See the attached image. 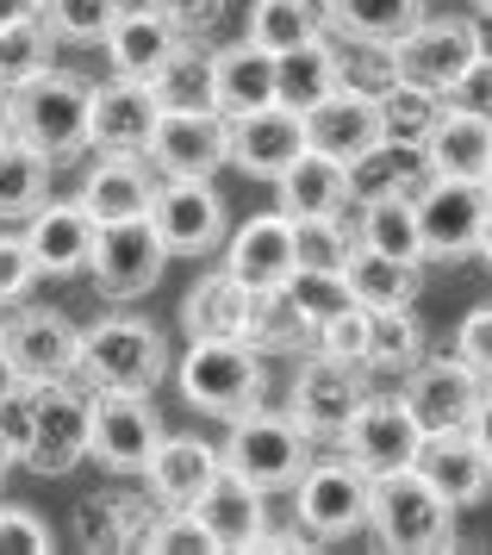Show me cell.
Listing matches in <instances>:
<instances>
[{"mask_svg":"<svg viewBox=\"0 0 492 555\" xmlns=\"http://www.w3.org/2000/svg\"><path fill=\"white\" fill-rule=\"evenodd\" d=\"M13 138V113H7V94H0V144Z\"/></svg>","mask_w":492,"mask_h":555,"instance_id":"obj_60","label":"cell"},{"mask_svg":"<svg viewBox=\"0 0 492 555\" xmlns=\"http://www.w3.org/2000/svg\"><path fill=\"white\" fill-rule=\"evenodd\" d=\"M368 530L387 550H449L455 543V505L412 462V468H393V475H374Z\"/></svg>","mask_w":492,"mask_h":555,"instance_id":"obj_4","label":"cell"},{"mask_svg":"<svg viewBox=\"0 0 492 555\" xmlns=\"http://www.w3.org/2000/svg\"><path fill=\"white\" fill-rule=\"evenodd\" d=\"M224 468L231 475H244L249 487H262V493H281V487H294L306 475V462H312V437L287 418V412H244V418H231V437L219 443Z\"/></svg>","mask_w":492,"mask_h":555,"instance_id":"obj_5","label":"cell"},{"mask_svg":"<svg viewBox=\"0 0 492 555\" xmlns=\"http://www.w3.org/2000/svg\"><path fill=\"white\" fill-rule=\"evenodd\" d=\"M487 393V375H474L462 356H424L418 369L405 375V405H412V418L430 430H462L474 418V405Z\"/></svg>","mask_w":492,"mask_h":555,"instance_id":"obj_19","label":"cell"},{"mask_svg":"<svg viewBox=\"0 0 492 555\" xmlns=\"http://www.w3.org/2000/svg\"><path fill=\"white\" fill-rule=\"evenodd\" d=\"M344 275H349V294L368 306V312H399V306L418 300V262H405V256H387V250L355 244Z\"/></svg>","mask_w":492,"mask_h":555,"instance_id":"obj_35","label":"cell"},{"mask_svg":"<svg viewBox=\"0 0 492 555\" xmlns=\"http://www.w3.org/2000/svg\"><path fill=\"white\" fill-rule=\"evenodd\" d=\"M7 468H13V450H7V437H0V487H7Z\"/></svg>","mask_w":492,"mask_h":555,"instance_id":"obj_61","label":"cell"},{"mask_svg":"<svg viewBox=\"0 0 492 555\" xmlns=\"http://www.w3.org/2000/svg\"><path fill=\"white\" fill-rule=\"evenodd\" d=\"M418 201V231H424V262H455L474 250V237L492 212V181L474 176H424Z\"/></svg>","mask_w":492,"mask_h":555,"instance_id":"obj_9","label":"cell"},{"mask_svg":"<svg viewBox=\"0 0 492 555\" xmlns=\"http://www.w3.org/2000/svg\"><path fill=\"white\" fill-rule=\"evenodd\" d=\"M368 331H374V312L362 300L349 306V312H337V319H324L312 337H319V350H331V356H344V362H362L368 356Z\"/></svg>","mask_w":492,"mask_h":555,"instance_id":"obj_49","label":"cell"},{"mask_svg":"<svg viewBox=\"0 0 492 555\" xmlns=\"http://www.w3.org/2000/svg\"><path fill=\"white\" fill-rule=\"evenodd\" d=\"M468 430H474V443H480V450L492 455V380H487V393H480V405H474Z\"/></svg>","mask_w":492,"mask_h":555,"instance_id":"obj_56","label":"cell"},{"mask_svg":"<svg viewBox=\"0 0 492 555\" xmlns=\"http://www.w3.org/2000/svg\"><path fill=\"white\" fill-rule=\"evenodd\" d=\"M150 163L163 176H199L212 181L231 163V119L219 106H163V119L150 131Z\"/></svg>","mask_w":492,"mask_h":555,"instance_id":"obj_10","label":"cell"},{"mask_svg":"<svg viewBox=\"0 0 492 555\" xmlns=\"http://www.w3.org/2000/svg\"><path fill=\"white\" fill-rule=\"evenodd\" d=\"M474 250H480V262L492 269V212H487V225H480V237H474Z\"/></svg>","mask_w":492,"mask_h":555,"instance_id":"obj_59","label":"cell"},{"mask_svg":"<svg viewBox=\"0 0 492 555\" xmlns=\"http://www.w3.org/2000/svg\"><path fill=\"white\" fill-rule=\"evenodd\" d=\"M38 7H44V0H0V26H13V20H38Z\"/></svg>","mask_w":492,"mask_h":555,"instance_id":"obj_57","label":"cell"},{"mask_svg":"<svg viewBox=\"0 0 492 555\" xmlns=\"http://www.w3.org/2000/svg\"><path fill=\"white\" fill-rule=\"evenodd\" d=\"M163 262H169V244L156 237V225L144 219H119V225H100L94 256H88V275L100 281V294L113 300H138L163 281Z\"/></svg>","mask_w":492,"mask_h":555,"instance_id":"obj_14","label":"cell"},{"mask_svg":"<svg viewBox=\"0 0 492 555\" xmlns=\"http://www.w3.org/2000/svg\"><path fill=\"white\" fill-rule=\"evenodd\" d=\"M224 468L219 443H199V437H169L163 430V443L150 450L144 462V480L150 493H156V505H194L206 487H212V475Z\"/></svg>","mask_w":492,"mask_h":555,"instance_id":"obj_28","label":"cell"},{"mask_svg":"<svg viewBox=\"0 0 492 555\" xmlns=\"http://www.w3.org/2000/svg\"><path fill=\"white\" fill-rule=\"evenodd\" d=\"M163 443V418L150 393H94L88 412V455L113 475H144L150 450Z\"/></svg>","mask_w":492,"mask_h":555,"instance_id":"obj_13","label":"cell"},{"mask_svg":"<svg viewBox=\"0 0 492 555\" xmlns=\"http://www.w3.org/2000/svg\"><path fill=\"white\" fill-rule=\"evenodd\" d=\"M344 169H349V201L355 206L380 201V194H418L424 176H430V163H424L418 144H393V138L368 144V151L355 156V163H344Z\"/></svg>","mask_w":492,"mask_h":555,"instance_id":"obj_33","label":"cell"},{"mask_svg":"<svg viewBox=\"0 0 492 555\" xmlns=\"http://www.w3.org/2000/svg\"><path fill=\"white\" fill-rule=\"evenodd\" d=\"M274 194H281V212L287 219H344L349 212V169L337 156L306 151L287 176L274 181Z\"/></svg>","mask_w":492,"mask_h":555,"instance_id":"obj_30","label":"cell"},{"mask_svg":"<svg viewBox=\"0 0 492 555\" xmlns=\"http://www.w3.org/2000/svg\"><path fill=\"white\" fill-rule=\"evenodd\" d=\"M474 56H480L474 20H418L393 44V69H399V81H418L430 94H449L474 69Z\"/></svg>","mask_w":492,"mask_h":555,"instance_id":"obj_17","label":"cell"},{"mask_svg":"<svg viewBox=\"0 0 492 555\" xmlns=\"http://www.w3.org/2000/svg\"><path fill=\"white\" fill-rule=\"evenodd\" d=\"M474 7H492V0H474Z\"/></svg>","mask_w":492,"mask_h":555,"instance_id":"obj_63","label":"cell"},{"mask_svg":"<svg viewBox=\"0 0 492 555\" xmlns=\"http://www.w3.org/2000/svg\"><path fill=\"white\" fill-rule=\"evenodd\" d=\"M119 13H125V0H44L38 7V20L56 38H75V44H100Z\"/></svg>","mask_w":492,"mask_h":555,"instance_id":"obj_45","label":"cell"},{"mask_svg":"<svg viewBox=\"0 0 492 555\" xmlns=\"http://www.w3.org/2000/svg\"><path fill=\"white\" fill-rule=\"evenodd\" d=\"M0 362L7 375L20 380H69L81 369V325H69L63 312L50 306H25L7 319V344H0Z\"/></svg>","mask_w":492,"mask_h":555,"instance_id":"obj_12","label":"cell"},{"mask_svg":"<svg viewBox=\"0 0 492 555\" xmlns=\"http://www.w3.org/2000/svg\"><path fill=\"white\" fill-rule=\"evenodd\" d=\"M75 201L88 206L94 225H119V219H144L150 201H156V181H150L144 156H106L81 176V194Z\"/></svg>","mask_w":492,"mask_h":555,"instance_id":"obj_26","label":"cell"},{"mask_svg":"<svg viewBox=\"0 0 492 555\" xmlns=\"http://www.w3.org/2000/svg\"><path fill=\"white\" fill-rule=\"evenodd\" d=\"M31 412H38V380L7 375V387H0V437H7L13 462H20L25 437H31Z\"/></svg>","mask_w":492,"mask_h":555,"instance_id":"obj_50","label":"cell"},{"mask_svg":"<svg viewBox=\"0 0 492 555\" xmlns=\"http://www.w3.org/2000/svg\"><path fill=\"white\" fill-rule=\"evenodd\" d=\"M337 443H344V455L362 475H393V468H412V462H418L424 425L412 418L405 393H368Z\"/></svg>","mask_w":492,"mask_h":555,"instance_id":"obj_11","label":"cell"},{"mask_svg":"<svg viewBox=\"0 0 492 555\" xmlns=\"http://www.w3.org/2000/svg\"><path fill=\"white\" fill-rule=\"evenodd\" d=\"M368 400V369L362 362H344V356H306L294 375V393H287V418H294L306 437H344L349 418Z\"/></svg>","mask_w":492,"mask_h":555,"instance_id":"obj_8","label":"cell"},{"mask_svg":"<svg viewBox=\"0 0 492 555\" xmlns=\"http://www.w3.org/2000/svg\"><path fill=\"white\" fill-rule=\"evenodd\" d=\"M75 375L88 380L94 393H150L156 380L169 375V344H163V331L150 319L113 312V319L81 331V369Z\"/></svg>","mask_w":492,"mask_h":555,"instance_id":"obj_3","label":"cell"},{"mask_svg":"<svg viewBox=\"0 0 492 555\" xmlns=\"http://www.w3.org/2000/svg\"><path fill=\"white\" fill-rule=\"evenodd\" d=\"M88 412H94V387H88L81 375L44 380L20 462L31 468V475H69L75 462H88Z\"/></svg>","mask_w":492,"mask_h":555,"instance_id":"obj_6","label":"cell"},{"mask_svg":"<svg viewBox=\"0 0 492 555\" xmlns=\"http://www.w3.org/2000/svg\"><path fill=\"white\" fill-rule=\"evenodd\" d=\"M355 237L344 231V219H294V262L299 269H349Z\"/></svg>","mask_w":492,"mask_h":555,"instance_id":"obj_47","label":"cell"},{"mask_svg":"<svg viewBox=\"0 0 492 555\" xmlns=\"http://www.w3.org/2000/svg\"><path fill=\"white\" fill-rule=\"evenodd\" d=\"M181 400L194 405V412H212V418H244L262 405L269 393V375H262V350L249 344V337H194L187 356H181Z\"/></svg>","mask_w":492,"mask_h":555,"instance_id":"obj_1","label":"cell"},{"mask_svg":"<svg viewBox=\"0 0 492 555\" xmlns=\"http://www.w3.org/2000/svg\"><path fill=\"white\" fill-rule=\"evenodd\" d=\"M0 550H13V555L50 550L44 518H38V512H25V505H0Z\"/></svg>","mask_w":492,"mask_h":555,"instance_id":"obj_53","label":"cell"},{"mask_svg":"<svg viewBox=\"0 0 492 555\" xmlns=\"http://www.w3.org/2000/svg\"><path fill=\"white\" fill-rule=\"evenodd\" d=\"M355 244L387 256H405V262H424V231H418V201L412 194H380V201L362 206V231Z\"/></svg>","mask_w":492,"mask_h":555,"instance_id":"obj_37","label":"cell"},{"mask_svg":"<svg viewBox=\"0 0 492 555\" xmlns=\"http://www.w3.org/2000/svg\"><path fill=\"white\" fill-rule=\"evenodd\" d=\"M287 300L299 306V319H306V325L319 331L324 319L349 312V306H355V294H349L344 269H294V281H287Z\"/></svg>","mask_w":492,"mask_h":555,"instance_id":"obj_43","label":"cell"},{"mask_svg":"<svg viewBox=\"0 0 492 555\" xmlns=\"http://www.w3.org/2000/svg\"><path fill=\"white\" fill-rule=\"evenodd\" d=\"M374 101H380V138L418 144L424 151V138H430L437 113H443V94H430V88H418V81H387Z\"/></svg>","mask_w":492,"mask_h":555,"instance_id":"obj_39","label":"cell"},{"mask_svg":"<svg viewBox=\"0 0 492 555\" xmlns=\"http://www.w3.org/2000/svg\"><path fill=\"white\" fill-rule=\"evenodd\" d=\"M150 225L156 237L169 244V256H206L224 244V201L212 181L199 176H169L156 188V201H150Z\"/></svg>","mask_w":492,"mask_h":555,"instance_id":"obj_15","label":"cell"},{"mask_svg":"<svg viewBox=\"0 0 492 555\" xmlns=\"http://www.w3.org/2000/svg\"><path fill=\"white\" fill-rule=\"evenodd\" d=\"M424 362V325L412 319V306H399V312H374V331H368V356H362V369L374 375H412Z\"/></svg>","mask_w":492,"mask_h":555,"instance_id":"obj_40","label":"cell"},{"mask_svg":"<svg viewBox=\"0 0 492 555\" xmlns=\"http://www.w3.org/2000/svg\"><path fill=\"white\" fill-rule=\"evenodd\" d=\"M368 500H374V475H362L349 455L344 462H306V475L294 480L299 530L319 537V543L368 530Z\"/></svg>","mask_w":492,"mask_h":555,"instance_id":"obj_7","label":"cell"},{"mask_svg":"<svg viewBox=\"0 0 492 555\" xmlns=\"http://www.w3.org/2000/svg\"><path fill=\"white\" fill-rule=\"evenodd\" d=\"M150 7H163L174 26L187 31V38H194V31H206V26H219V13H224V0H150Z\"/></svg>","mask_w":492,"mask_h":555,"instance_id":"obj_55","label":"cell"},{"mask_svg":"<svg viewBox=\"0 0 492 555\" xmlns=\"http://www.w3.org/2000/svg\"><path fill=\"white\" fill-rule=\"evenodd\" d=\"M487 181H492V176H487Z\"/></svg>","mask_w":492,"mask_h":555,"instance_id":"obj_64","label":"cell"},{"mask_svg":"<svg viewBox=\"0 0 492 555\" xmlns=\"http://www.w3.org/2000/svg\"><path fill=\"white\" fill-rule=\"evenodd\" d=\"M306 156V119L294 106H249V113H231V163L256 181H281Z\"/></svg>","mask_w":492,"mask_h":555,"instance_id":"obj_18","label":"cell"},{"mask_svg":"<svg viewBox=\"0 0 492 555\" xmlns=\"http://www.w3.org/2000/svg\"><path fill=\"white\" fill-rule=\"evenodd\" d=\"M88 88L75 69H38L31 81H20L7 94V113H13V138L31 144L50 169L69 163L75 151H88Z\"/></svg>","mask_w":492,"mask_h":555,"instance_id":"obj_2","label":"cell"},{"mask_svg":"<svg viewBox=\"0 0 492 555\" xmlns=\"http://www.w3.org/2000/svg\"><path fill=\"white\" fill-rule=\"evenodd\" d=\"M138 543H144V550H212L206 525H199L187 505H163V518H150V525L138 530Z\"/></svg>","mask_w":492,"mask_h":555,"instance_id":"obj_48","label":"cell"},{"mask_svg":"<svg viewBox=\"0 0 492 555\" xmlns=\"http://www.w3.org/2000/svg\"><path fill=\"white\" fill-rule=\"evenodd\" d=\"M256 300H262V294H249L231 269H219V275H199L194 287H187L181 325H187V337H249Z\"/></svg>","mask_w":492,"mask_h":555,"instance_id":"obj_29","label":"cell"},{"mask_svg":"<svg viewBox=\"0 0 492 555\" xmlns=\"http://www.w3.org/2000/svg\"><path fill=\"white\" fill-rule=\"evenodd\" d=\"M306 337H312V325L299 319V306L287 300V287H274V294L256 300V319H249V344L256 350H299Z\"/></svg>","mask_w":492,"mask_h":555,"instance_id":"obj_46","label":"cell"},{"mask_svg":"<svg viewBox=\"0 0 492 555\" xmlns=\"http://www.w3.org/2000/svg\"><path fill=\"white\" fill-rule=\"evenodd\" d=\"M31 281H38V262L25 250V231H0V306L25 300Z\"/></svg>","mask_w":492,"mask_h":555,"instance_id":"obj_51","label":"cell"},{"mask_svg":"<svg viewBox=\"0 0 492 555\" xmlns=\"http://www.w3.org/2000/svg\"><path fill=\"white\" fill-rule=\"evenodd\" d=\"M0 344H7V312H0Z\"/></svg>","mask_w":492,"mask_h":555,"instance_id":"obj_62","label":"cell"},{"mask_svg":"<svg viewBox=\"0 0 492 555\" xmlns=\"http://www.w3.org/2000/svg\"><path fill=\"white\" fill-rule=\"evenodd\" d=\"M474 44H480V56H492V7H480V20H474Z\"/></svg>","mask_w":492,"mask_h":555,"instance_id":"obj_58","label":"cell"},{"mask_svg":"<svg viewBox=\"0 0 492 555\" xmlns=\"http://www.w3.org/2000/svg\"><path fill=\"white\" fill-rule=\"evenodd\" d=\"M156 101L163 106H212V51H194V44H181V51L156 69Z\"/></svg>","mask_w":492,"mask_h":555,"instance_id":"obj_42","label":"cell"},{"mask_svg":"<svg viewBox=\"0 0 492 555\" xmlns=\"http://www.w3.org/2000/svg\"><path fill=\"white\" fill-rule=\"evenodd\" d=\"M138 512L125 500H81L75 505V543L81 550H125V543H138Z\"/></svg>","mask_w":492,"mask_h":555,"instance_id":"obj_44","label":"cell"},{"mask_svg":"<svg viewBox=\"0 0 492 555\" xmlns=\"http://www.w3.org/2000/svg\"><path fill=\"white\" fill-rule=\"evenodd\" d=\"M50 201V163L31 144L7 138L0 144V225H25Z\"/></svg>","mask_w":492,"mask_h":555,"instance_id":"obj_36","label":"cell"},{"mask_svg":"<svg viewBox=\"0 0 492 555\" xmlns=\"http://www.w3.org/2000/svg\"><path fill=\"white\" fill-rule=\"evenodd\" d=\"M424 163H430V176L487 181L492 176V119L487 113H474V106L443 101L437 126H430V138H424Z\"/></svg>","mask_w":492,"mask_h":555,"instance_id":"obj_25","label":"cell"},{"mask_svg":"<svg viewBox=\"0 0 492 555\" xmlns=\"http://www.w3.org/2000/svg\"><path fill=\"white\" fill-rule=\"evenodd\" d=\"M424 20V0H324V31L349 44H399Z\"/></svg>","mask_w":492,"mask_h":555,"instance_id":"obj_34","label":"cell"},{"mask_svg":"<svg viewBox=\"0 0 492 555\" xmlns=\"http://www.w3.org/2000/svg\"><path fill=\"white\" fill-rule=\"evenodd\" d=\"M344 88V63H337V44H331V31L319 38H306L294 51H274V101L306 113V106H319L324 94H337Z\"/></svg>","mask_w":492,"mask_h":555,"instance_id":"obj_31","label":"cell"},{"mask_svg":"<svg viewBox=\"0 0 492 555\" xmlns=\"http://www.w3.org/2000/svg\"><path fill=\"white\" fill-rule=\"evenodd\" d=\"M455 356L468 362L474 375L492 380V306H474L468 319H462V331H455Z\"/></svg>","mask_w":492,"mask_h":555,"instance_id":"obj_52","label":"cell"},{"mask_svg":"<svg viewBox=\"0 0 492 555\" xmlns=\"http://www.w3.org/2000/svg\"><path fill=\"white\" fill-rule=\"evenodd\" d=\"M443 101H455V106H474V113H487L492 119V56H474V69L455 88H449Z\"/></svg>","mask_w":492,"mask_h":555,"instance_id":"obj_54","label":"cell"},{"mask_svg":"<svg viewBox=\"0 0 492 555\" xmlns=\"http://www.w3.org/2000/svg\"><path fill=\"white\" fill-rule=\"evenodd\" d=\"M319 31H324V0H256L244 38H256L262 51H294Z\"/></svg>","mask_w":492,"mask_h":555,"instance_id":"obj_38","label":"cell"},{"mask_svg":"<svg viewBox=\"0 0 492 555\" xmlns=\"http://www.w3.org/2000/svg\"><path fill=\"white\" fill-rule=\"evenodd\" d=\"M163 119V101L150 81H94L88 88V151L106 156H144L150 151V131Z\"/></svg>","mask_w":492,"mask_h":555,"instance_id":"obj_16","label":"cell"},{"mask_svg":"<svg viewBox=\"0 0 492 555\" xmlns=\"http://www.w3.org/2000/svg\"><path fill=\"white\" fill-rule=\"evenodd\" d=\"M418 468L437 480V493H443L449 505L487 500V487H492V455L474 443L468 425L462 430H430L424 450H418Z\"/></svg>","mask_w":492,"mask_h":555,"instance_id":"obj_27","label":"cell"},{"mask_svg":"<svg viewBox=\"0 0 492 555\" xmlns=\"http://www.w3.org/2000/svg\"><path fill=\"white\" fill-rule=\"evenodd\" d=\"M299 119H306V151H324L337 163H355L368 144H380V101L362 88H337L319 106H306Z\"/></svg>","mask_w":492,"mask_h":555,"instance_id":"obj_23","label":"cell"},{"mask_svg":"<svg viewBox=\"0 0 492 555\" xmlns=\"http://www.w3.org/2000/svg\"><path fill=\"white\" fill-rule=\"evenodd\" d=\"M224 269L244 281L249 294H274L294 281V219L274 206V212H256L237 231H224Z\"/></svg>","mask_w":492,"mask_h":555,"instance_id":"obj_20","label":"cell"},{"mask_svg":"<svg viewBox=\"0 0 492 555\" xmlns=\"http://www.w3.org/2000/svg\"><path fill=\"white\" fill-rule=\"evenodd\" d=\"M100 44H106L113 76H125V81H156V69H163V63H169L181 44H187V31L174 26L163 7H125Z\"/></svg>","mask_w":492,"mask_h":555,"instance_id":"obj_21","label":"cell"},{"mask_svg":"<svg viewBox=\"0 0 492 555\" xmlns=\"http://www.w3.org/2000/svg\"><path fill=\"white\" fill-rule=\"evenodd\" d=\"M269 101H274V51H262L256 38L231 44V51H212V106L224 119Z\"/></svg>","mask_w":492,"mask_h":555,"instance_id":"obj_32","label":"cell"},{"mask_svg":"<svg viewBox=\"0 0 492 555\" xmlns=\"http://www.w3.org/2000/svg\"><path fill=\"white\" fill-rule=\"evenodd\" d=\"M50 38H56V31H50L44 20H13V26H0V94H13L20 81L50 69Z\"/></svg>","mask_w":492,"mask_h":555,"instance_id":"obj_41","label":"cell"},{"mask_svg":"<svg viewBox=\"0 0 492 555\" xmlns=\"http://www.w3.org/2000/svg\"><path fill=\"white\" fill-rule=\"evenodd\" d=\"M100 225L88 219L81 201H44L25 219V250L38 262V275H81L88 256H94Z\"/></svg>","mask_w":492,"mask_h":555,"instance_id":"obj_22","label":"cell"},{"mask_svg":"<svg viewBox=\"0 0 492 555\" xmlns=\"http://www.w3.org/2000/svg\"><path fill=\"white\" fill-rule=\"evenodd\" d=\"M187 512L206 525L212 550H256V543H262V530H269L262 487H249V480L231 475V468H219V475H212V487H206Z\"/></svg>","mask_w":492,"mask_h":555,"instance_id":"obj_24","label":"cell"}]
</instances>
